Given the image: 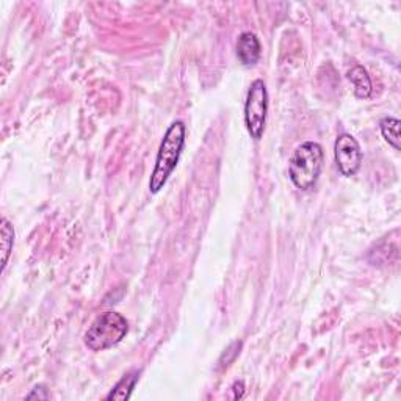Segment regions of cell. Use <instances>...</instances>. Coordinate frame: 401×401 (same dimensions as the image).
<instances>
[{
    "mask_svg": "<svg viewBox=\"0 0 401 401\" xmlns=\"http://www.w3.org/2000/svg\"><path fill=\"white\" fill-rule=\"evenodd\" d=\"M185 146V126L182 121H174L168 127L165 136L160 143L159 153H157L155 167L149 179V192L157 195L165 187L169 176L173 174L181 154Z\"/></svg>",
    "mask_w": 401,
    "mask_h": 401,
    "instance_id": "1",
    "label": "cell"
},
{
    "mask_svg": "<svg viewBox=\"0 0 401 401\" xmlns=\"http://www.w3.org/2000/svg\"><path fill=\"white\" fill-rule=\"evenodd\" d=\"M323 149L318 143L306 141L298 146L288 165V176L293 185L302 192L311 190L323 169Z\"/></svg>",
    "mask_w": 401,
    "mask_h": 401,
    "instance_id": "2",
    "label": "cell"
},
{
    "mask_svg": "<svg viewBox=\"0 0 401 401\" xmlns=\"http://www.w3.org/2000/svg\"><path fill=\"white\" fill-rule=\"evenodd\" d=\"M127 332L126 317L118 312H105L91 323L83 340L91 351H104L120 344Z\"/></svg>",
    "mask_w": 401,
    "mask_h": 401,
    "instance_id": "3",
    "label": "cell"
},
{
    "mask_svg": "<svg viewBox=\"0 0 401 401\" xmlns=\"http://www.w3.org/2000/svg\"><path fill=\"white\" fill-rule=\"evenodd\" d=\"M268 113V91L264 80H254L245 102V124L251 138L260 140L265 130Z\"/></svg>",
    "mask_w": 401,
    "mask_h": 401,
    "instance_id": "4",
    "label": "cell"
},
{
    "mask_svg": "<svg viewBox=\"0 0 401 401\" xmlns=\"http://www.w3.org/2000/svg\"><path fill=\"white\" fill-rule=\"evenodd\" d=\"M334 155L342 176L351 177L363 165V150L358 140L350 134H342L334 144Z\"/></svg>",
    "mask_w": 401,
    "mask_h": 401,
    "instance_id": "5",
    "label": "cell"
},
{
    "mask_svg": "<svg viewBox=\"0 0 401 401\" xmlns=\"http://www.w3.org/2000/svg\"><path fill=\"white\" fill-rule=\"evenodd\" d=\"M262 55V48L258 36L251 31H243L237 41V57L245 66H254L259 63Z\"/></svg>",
    "mask_w": 401,
    "mask_h": 401,
    "instance_id": "6",
    "label": "cell"
},
{
    "mask_svg": "<svg viewBox=\"0 0 401 401\" xmlns=\"http://www.w3.org/2000/svg\"><path fill=\"white\" fill-rule=\"evenodd\" d=\"M348 78L354 85V94L360 99H365L372 94V80L368 72L363 66H354L350 72H348Z\"/></svg>",
    "mask_w": 401,
    "mask_h": 401,
    "instance_id": "7",
    "label": "cell"
},
{
    "mask_svg": "<svg viewBox=\"0 0 401 401\" xmlns=\"http://www.w3.org/2000/svg\"><path fill=\"white\" fill-rule=\"evenodd\" d=\"M381 134H383L384 140L391 144V146L400 150V120L393 116H387L379 122Z\"/></svg>",
    "mask_w": 401,
    "mask_h": 401,
    "instance_id": "8",
    "label": "cell"
},
{
    "mask_svg": "<svg viewBox=\"0 0 401 401\" xmlns=\"http://www.w3.org/2000/svg\"><path fill=\"white\" fill-rule=\"evenodd\" d=\"M138 381V373H130L127 377H124L120 383H118L111 392L107 395V400H118V401H124L129 400L130 395H132V391Z\"/></svg>",
    "mask_w": 401,
    "mask_h": 401,
    "instance_id": "9",
    "label": "cell"
},
{
    "mask_svg": "<svg viewBox=\"0 0 401 401\" xmlns=\"http://www.w3.org/2000/svg\"><path fill=\"white\" fill-rule=\"evenodd\" d=\"M0 235H2V272L8 264L10 254L13 251V245H15V231L13 226L6 218H2V226H0Z\"/></svg>",
    "mask_w": 401,
    "mask_h": 401,
    "instance_id": "10",
    "label": "cell"
},
{
    "mask_svg": "<svg viewBox=\"0 0 401 401\" xmlns=\"http://www.w3.org/2000/svg\"><path fill=\"white\" fill-rule=\"evenodd\" d=\"M48 392H45L44 386H38L34 389V392H30L27 395V400H34V398H39V400H45L48 398Z\"/></svg>",
    "mask_w": 401,
    "mask_h": 401,
    "instance_id": "11",
    "label": "cell"
},
{
    "mask_svg": "<svg viewBox=\"0 0 401 401\" xmlns=\"http://www.w3.org/2000/svg\"><path fill=\"white\" fill-rule=\"evenodd\" d=\"M232 391H234V400H240L243 397V393H245V384H243V381H237L232 386Z\"/></svg>",
    "mask_w": 401,
    "mask_h": 401,
    "instance_id": "12",
    "label": "cell"
}]
</instances>
